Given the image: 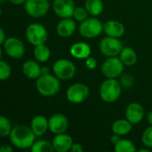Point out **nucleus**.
Segmentation results:
<instances>
[{
    "mask_svg": "<svg viewBox=\"0 0 152 152\" xmlns=\"http://www.w3.org/2000/svg\"><path fill=\"white\" fill-rule=\"evenodd\" d=\"M12 144L20 150L31 148L36 142L37 135L32 131L31 127L25 125H18L12 127L9 135Z\"/></svg>",
    "mask_w": 152,
    "mask_h": 152,
    "instance_id": "1",
    "label": "nucleus"
},
{
    "mask_svg": "<svg viewBox=\"0 0 152 152\" xmlns=\"http://www.w3.org/2000/svg\"><path fill=\"white\" fill-rule=\"evenodd\" d=\"M37 92L44 97H51L57 94L61 89V83L56 76L50 74L41 75L36 81Z\"/></svg>",
    "mask_w": 152,
    "mask_h": 152,
    "instance_id": "2",
    "label": "nucleus"
},
{
    "mask_svg": "<svg viewBox=\"0 0 152 152\" xmlns=\"http://www.w3.org/2000/svg\"><path fill=\"white\" fill-rule=\"evenodd\" d=\"M121 84L117 78H107L100 86V96L102 100L108 103L118 101L121 95Z\"/></svg>",
    "mask_w": 152,
    "mask_h": 152,
    "instance_id": "3",
    "label": "nucleus"
},
{
    "mask_svg": "<svg viewBox=\"0 0 152 152\" xmlns=\"http://www.w3.org/2000/svg\"><path fill=\"white\" fill-rule=\"evenodd\" d=\"M26 38L32 45L45 44L48 38L46 28L40 23H31L26 28Z\"/></svg>",
    "mask_w": 152,
    "mask_h": 152,
    "instance_id": "4",
    "label": "nucleus"
},
{
    "mask_svg": "<svg viewBox=\"0 0 152 152\" xmlns=\"http://www.w3.org/2000/svg\"><path fill=\"white\" fill-rule=\"evenodd\" d=\"M54 75L61 80L71 79L77 71L75 64L67 59H59L53 65Z\"/></svg>",
    "mask_w": 152,
    "mask_h": 152,
    "instance_id": "5",
    "label": "nucleus"
},
{
    "mask_svg": "<svg viewBox=\"0 0 152 152\" xmlns=\"http://www.w3.org/2000/svg\"><path fill=\"white\" fill-rule=\"evenodd\" d=\"M124 66L119 57H108L102 65V73L106 78H117L123 74Z\"/></svg>",
    "mask_w": 152,
    "mask_h": 152,
    "instance_id": "6",
    "label": "nucleus"
},
{
    "mask_svg": "<svg viewBox=\"0 0 152 152\" xmlns=\"http://www.w3.org/2000/svg\"><path fill=\"white\" fill-rule=\"evenodd\" d=\"M90 91L87 86L82 83H75L69 86L66 92L67 100L74 104H79L87 100Z\"/></svg>",
    "mask_w": 152,
    "mask_h": 152,
    "instance_id": "7",
    "label": "nucleus"
},
{
    "mask_svg": "<svg viewBox=\"0 0 152 152\" xmlns=\"http://www.w3.org/2000/svg\"><path fill=\"white\" fill-rule=\"evenodd\" d=\"M103 31V24L96 18H87L81 22L79 32L86 38H94L98 37Z\"/></svg>",
    "mask_w": 152,
    "mask_h": 152,
    "instance_id": "8",
    "label": "nucleus"
},
{
    "mask_svg": "<svg viewBox=\"0 0 152 152\" xmlns=\"http://www.w3.org/2000/svg\"><path fill=\"white\" fill-rule=\"evenodd\" d=\"M122 49V43L118 37L107 36L100 42V51L106 57L117 56L120 53Z\"/></svg>",
    "mask_w": 152,
    "mask_h": 152,
    "instance_id": "9",
    "label": "nucleus"
},
{
    "mask_svg": "<svg viewBox=\"0 0 152 152\" xmlns=\"http://www.w3.org/2000/svg\"><path fill=\"white\" fill-rule=\"evenodd\" d=\"M50 8L48 0H27L24 4L26 12L32 18L44 17Z\"/></svg>",
    "mask_w": 152,
    "mask_h": 152,
    "instance_id": "10",
    "label": "nucleus"
},
{
    "mask_svg": "<svg viewBox=\"0 0 152 152\" xmlns=\"http://www.w3.org/2000/svg\"><path fill=\"white\" fill-rule=\"evenodd\" d=\"M3 48L8 56L14 59H20L25 53V46L21 40L13 37L6 38L3 44Z\"/></svg>",
    "mask_w": 152,
    "mask_h": 152,
    "instance_id": "11",
    "label": "nucleus"
},
{
    "mask_svg": "<svg viewBox=\"0 0 152 152\" xmlns=\"http://www.w3.org/2000/svg\"><path fill=\"white\" fill-rule=\"evenodd\" d=\"M75 8L74 0H53V10L61 19L73 17Z\"/></svg>",
    "mask_w": 152,
    "mask_h": 152,
    "instance_id": "12",
    "label": "nucleus"
},
{
    "mask_svg": "<svg viewBox=\"0 0 152 152\" xmlns=\"http://www.w3.org/2000/svg\"><path fill=\"white\" fill-rule=\"evenodd\" d=\"M68 126L69 120L63 114L56 113L49 118V130L54 134L65 133Z\"/></svg>",
    "mask_w": 152,
    "mask_h": 152,
    "instance_id": "13",
    "label": "nucleus"
},
{
    "mask_svg": "<svg viewBox=\"0 0 152 152\" xmlns=\"http://www.w3.org/2000/svg\"><path fill=\"white\" fill-rule=\"evenodd\" d=\"M126 118L133 125L139 124L144 118V110L138 102L130 103L126 109Z\"/></svg>",
    "mask_w": 152,
    "mask_h": 152,
    "instance_id": "14",
    "label": "nucleus"
},
{
    "mask_svg": "<svg viewBox=\"0 0 152 152\" xmlns=\"http://www.w3.org/2000/svg\"><path fill=\"white\" fill-rule=\"evenodd\" d=\"M52 143L55 151L67 152L70 151L74 142L72 137L69 134L63 133V134H55V137L53 139Z\"/></svg>",
    "mask_w": 152,
    "mask_h": 152,
    "instance_id": "15",
    "label": "nucleus"
},
{
    "mask_svg": "<svg viewBox=\"0 0 152 152\" xmlns=\"http://www.w3.org/2000/svg\"><path fill=\"white\" fill-rule=\"evenodd\" d=\"M77 28V24L75 20L71 18H63L57 24V33L61 37H69L74 34Z\"/></svg>",
    "mask_w": 152,
    "mask_h": 152,
    "instance_id": "16",
    "label": "nucleus"
},
{
    "mask_svg": "<svg viewBox=\"0 0 152 152\" xmlns=\"http://www.w3.org/2000/svg\"><path fill=\"white\" fill-rule=\"evenodd\" d=\"M125 26L118 20H110L103 24V31L109 37H121L125 33Z\"/></svg>",
    "mask_w": 152,
    "mask_h": 152,
    "instance_id": "17",
    "label": "nucleus"
},
{
    "mask_svg": "<svg viewBox=\"0 0 152 152\" xmlns=\"http://www.w3.org/2000/svg\"><path fill=\"white\" fill-rule=\"evenodd\" d=\"M30 127L37 136H42L49 129V119L41 115L36 116L31 120Z\"/></svg>",
    "mask_w": 152,
    "mask_h": 152,
    "instance_id": "18",
    "label": "nucleus"
},
{
    "mask_svg": "<svg viewBox=\"0 0 152 152\" xmlns=\"http://www.w3.org/2000/svg\"><path fill=\"white\" fill-rule=\"evenodd\" d=\"M69 53L72 57L76 59H86L91 54V47L85 42H77L73 44L69 49Z\"/></svg>",
    "mask_w": 152,
    "mask_h": 152,
    "instance_id": "19",
    "label": "nucleus"
},
{
    "mask_svg": "<svg viewBox=\"0 0 152 152\" xmlns=\"http://www.w3.org/2000/svg\"><path fill=\"white\" fill-rule=\"evenodd\" d=\"M22 72L30 79H37L41 76V67L36 61L28 60L23 63Z\"/></svg>",
    "mask_w": 152,
    "mask_h": 152,
    "instance_id": "20",
    "label": "nucleus"
},
{
    "mask_svg": "<svg viewBox=\"0 0 152 152\" xmlns=\"http://www.w3.org/2000/svg\"><path fill=\"white\" fill-rule=\"evenodd\" d=\"M133 128V124L128 121L126 118V119H118L115 121L112 125V132L113 134H118L120 136H124L128 134Z\"/></svg>",
    "mask_w": 152,
    "mask_h": 152,
    "instance_id": "21",
    "label": "nucleus"
},
{
    "mask_svg": "<svg viewBox=\"0 0 152 152\" xmlns=\"http://www.w3.org/2000/svg\"><path fill=\"white\" fill-rule=\"evenodd\" d=\"M119 58L125 66H133L137 61V54L131 47H123L119 53Z\"/></svg>",
    "mask_w": 152,
    "mask_h": 152,
    "instance_id": "22",
    "label": "nucleus"
},
{
    "mask_svg": "<svg viewBox=\"0 0 152 152\" xmlns=\"http://www.w3.org/2000/svg\"><path fill=\"white\" fill-rule=\"evenodd\" d=\"M34 57L36 60L39 62H45L49 60L51 55V51L48 46H46L45 44L36 45L33 51Z\"/></svg>",
    "mask_w": 152,
    "mask_h": 152,
    "instance_id": "23",
    "label": "nucleus"
},
{
    "mask_svg": "<svg viewBox=\"0 0 152 152\" xmlns=\"http://www.w3.org/2000/svg\"><path fill=\"white\" fill-rule=\"evenodd\" d=\"M85 7L92 16H98L103 12V3L102 0H86Z\"/></svg>",
    "mask_w": 152,
    "mask_h": 152,
    "instance_id": "24",
    "label": "nucleus"
},
{
    "mask_svg": "<svg viewBox=\"0 0 152 152\" xmlns=\"http://www.w3.org/2000/svg\"><path fill=\"white\" fill-rule=\"evenodd\" d=\"M32 152H53L54 148L53 146V143L45 141V140H39L36 141L32 147L30 148Z\"/></svg>",
    "mask_w": 152,
    "mask_h": 152,
    "instance_id": "25",
    "label": "nucleus"
},
{
    "mask_svg": "<svg viewBox=\"0 0 152 152\" xmlns=\"http://www.w3.org/2000/svg\"><path fill=\"white\" fill-rule=\"evenodd\" d=\"M115 151L117 152H134L136 151V148L130 140L121 139L115 145Z\"/></svg>",
    "mask_w": 152,
    "mask_h": 152,
    "instance_id": "26",
    "label": "nucleus"
},
{
    "mask_svg": "<svg viewBox=\"0 0 152 152\" xmlns=\"http://www.w3.org/2000/svg\"><path fill=\"white\" fill-rule=\"evenodd\" d=\"M12 124L8 118H6L4 116L0 117V136L1 137H6L10 135L12 131Z\"/></svg>",
    "mask_w": 152,
    "mask_h": 152,
    "instance_id": "27",
    "label": "nucleus"
},
{
    "mask_svg": "<svg viewBox=\"0 0 152 152\" xmlns=\"http://www.w3.org/2000/svg\"><path fill=\"white\" fill-rule=\"evenodd\" d=\"M11 74H12V69L10 65L4 61H0V79L2 81L6 80L10 77Z\"/></svg>",
    "mask_w": 152,
    "mask_h": 152,
    "instance_id": "28",
    "label": "nucleus"
},
{
    "mask_svg": "<svg viewBox=\"0 0 152 152\" xmlns=\"http://www.w3.org/2000/svg\"><path fill=\"white\" fill-rule=\"evenodd\" d=\"M89 12H87V10L86 9V7H76L74 13H73V17L77 21H84L85 20H86L88 18Z\"/></svg>",
    "mask_w": 152,
    "mask_h": 152,
    "instance_id": "29",
    "label": "nucleus"
},
{
    "mask_svg": "<svg viewBox=\"0 0 152 152\" xmlns=\"http://www.w3.org/2000/svg\"><path fill=\"white\" fill-rule=\"evenodd\" d=\"M142 141L144 146L147 148H152V125H151L149 127H147L142 136Z\"/></svg>",
    "mask_w": 152,
    "mask_h": 152,
    "instance_id": "30",
    "label": "nucleus"
},
{
    "mask_svg": "<svg viewBox=\"0 0 152 152\" xmlns=\"http://www.w3.org/2000/svg\"><path fill=\"white\" fill-rule=\"evenodd\" d=\"M120 84L123 87L125 88H131L134 84V79L132 75L130 74H123L121 75V78H120Z\"/></svg>",
    "mask_w": 152,
    "mask_h": 152,
    "instance_id": "31",
    "label": "nucleus"
},
{
    "mask_svg": "<svg viewBox=\"0 0 152 152\" xmlns=\"http://www.w3.org/2000/svg\"><path fill=\"white\" fill-rule=\"evenodd\" d=\"M86 66L89 69H94L97 67V61L94 57H88L86 59Z\"/></svg>",
    "mask_w": 152,
    "mask_h": 152,
    "instance_id": "32",
    "label": "nucleus"
},
{
    "mask_svg": "<svg viewBox=\"0 0 152 152\" xmlns=\"http://www.w3.org/2000/svg\"><path fill=\"white\" fill-rule=\"evenodd\" d=\"M71 152H82L83 151V147L81 144L79 143H73L71 149H70Z\"/></svg>",
    "mask_w": 152,
    "mask_h": 152,
    "instance_id": "33",
    "label": "nucleus"
},
{
    "mask_svg": "<svg viewBox=\"0 0 152 152\" xmlns=\"http://www.w3.org/2000/svg\"><path fill=\"white\" fill-rule=\"evenodd\" d=\"M121 140V138H120V135H118V134H114L113 135H111V137H110V142H111V143L112 144H114V146L119 142Z\"/></svg>",
    "mask_w": 152,
    "mask_h": 152,
    "instance_id": "34",
    "label": "nucleus"
},
{
    "mask_svg": "<svg viewBox=\"0 0 152 152\" xmlns=\"http://www.w3.org/2000/svg\"><path fill=\"white\" fill-rule=\"evenodd\" d=\"M0 151L1 152H12V148L7 144H4L1 146L0 148Z\"/></svg>",
    "mask_w": 152,
    "mask_h": 152,
    "instance_id": "35",
    "label": "nucleus"
},
{
    "mask_svg": "<svg viewBox=\"0 0 152 152\" xmlns=\"http://www.w3.org/2000/svg\"><path fill=\"white\" fill-rule=\"evenodd\" d=\"M5 40H6V38H5V36H4V31L3 28H0V44L3 45Z\"/></svg>",
    "mask_w": 152,
    "mask_h": 152,
    "instance_id": "36",
    "label": "nucleus"
},
{
    "mask_svg": "<svg viewBox=\"0 0 152 152\" xmlns=\"http://www.w3.org/2000/svg\"><path fill=\"white\" fill-rule=\"evenodd\" d=\"M12 4H16V5H20V4H23L26 3L27 0H9Z\"/></svg>",
    "mask_w": 152,
    "mask_h": 152,
    "instance_id": "37",
    "label": "nucleus"
},
{
    "mask_svg": "<svg viewBox=\"0 0 152 152\" xmlns=\"http://www.w3.org/2000/svg\"><path fill=\"white\" fill-rule=\"evenodd\" d=\"M49 72H50L49 68H47V67L41 68V75H47V74H49Z\"/></svg>",
    "mask_w": 152,
    "mask_h": 152,
    "instance_id": "38",
    "label": "nucleus"
},
{
    "mask_svg": "<svg viewBox=\"0 0 152 152\" xmlns=\"http://www.w3.org/2000/svg\"><path fill=\"white\" fill-rule=\"evenodd\" d=\"M147 120H148V122L151 125H152V111H150L148 113V115H147Z\"/></svg>",
    "mask_w": 152,
    "mask_h": 152,
    "instance_id": "39",
    "label": "nucleus"
},
{
    "mask_svg": "<svg viewBox=\"0 0 152 152\" xmlns=\"http://www.w3.org/2000/svg\"><path fill=\"white\" fill-rule=\"evenodd\" d=\"M138 151L139 152H149L150 151V148H148V149H141V150H139Z\"/></svg>",
    "mask_w": 152,
    "mask_h": 152,
    "instance_id": "40",
    "label": "nucleus"
},
{
    "mask_svg": "<svg viewBox=\"0 0 152 152\" xmlns=\"http://www.w3.org/2000/svg\"><path fill=\"white\" fill-rule=\"evenodd\" d=\"M0 1H1V3H4V1H5V0H0Z\"/></svg>",
    "mask_w": 152,
    "mask_h": 152,
    "instance_id": "41",
    "label": "nucleus"
}]
</instances>
